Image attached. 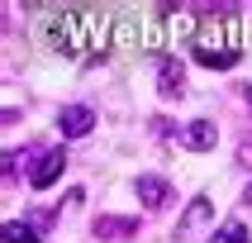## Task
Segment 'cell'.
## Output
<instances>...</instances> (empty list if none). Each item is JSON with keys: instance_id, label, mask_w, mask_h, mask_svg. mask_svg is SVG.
Segmentation results:
<instances>
[{"instance_id": "cell-1", "label": "cell", "mask_w": 252, "mask_h": 243, "mask_svg": "<svg viewBox=\"0 0 252 243\" xmlns=\"http://www.w3.org/2000/svg\"><path fill=\"white\" fill-rule=\"evenodd\" d=\"M57 129H62V139H86V134L95 129V110L67 105V110H57Z\"/></svg>"}, {"instance_id": "cell-2", "label": "cell", "mask_w": 252, "mask_h": 243, "mask_svg": "<svg viewBox=\"0 0 252 243\" xmlns=\"http://www.w3.org/2000/svg\"><path fill=\"white\" fill-rule=\"evenodd\" d=\"M62 167H67V153L62 148H48V153L33 162V172H29V186H38V191H48V186L62 176Z\"/></svg>"}, {"instance_id": "cell-3", "label": "cell", "mask_w": 252, "mask_h": 243, "mask_svg": "<svg viewBox=\"0 0 252 243\" xmlns=\"http://www.w3.org/2000/svg\"><path fill=\"white\" fill-rule=\"evenodd\" d=\"M95 239H105V243L138 239V219H128V214H100L95 219Z\"/></svg>"}, {"instance_id": "cell-4", "label": "cell", "mask_w": 252, "mask_h": 243, "mask_svg": "<svg viewBox=\"0 0 252 243\" xmlns=\"http://www.w3.org/2000/svg\"><path fill=\"white\" fill-rule=\"evenodd\" d=\"M157 91L162 100H181L186 96V67L176 57H162V67H157Z\"/></svg>"}, {"instance_id": "cell-5", "label": "cell", "mask_w": 252, "mask_h": 243, "mask_svg": "<svg viewBox=\"0 0 252 243\" xmlns=\"http://www.w3.org/2000/svg\"><path fill=\"white\" fill-rule=\"evenodd\" d=\"M238 48L233 43H224V48H214V43H195V62L200 67H214V71H228V67H238Z\"/></svg>"}, {"instance_id": "cell-6", "label": "cell", "mask_w": 252, "mask_h": 243, "mask_svg": "<svg viewBox=\"0 0 252 243\" xmlns=\"http://www.w3.org/2000/svg\"><path fill=\"white\" fill-rule=\"evenodd\" d=\"M210 214H214V200H205V196H195L190 205H186V214L176 219V239H190L200 224H210Z\"/></svg>"}, {"instance_id": "cell-7", "label": "cell", "mask_w": 252, "mask_h": 243, "mask_svg": "<svg viewBox=\"0 0 252 243\" xmlns=\"http://www.w3.org/2000/svg\"><path fill=\"white\" fill-rule=\"evenodd\" d=\"M176 139H181L186 148H195V153H210L214 143H219V129H214L210 119H195V124H186L181 134H176Z\"/></svg>"}, {"instance_id": "cell-8", "label": "cell", "mask_w": 252, "mask_h": 243, "mask_svg": "<svg viewBox=\"0 0 252 243\" xmlns=\"http://www.w3.org/2000/svg\"><path fill=\"white\" fill-rule=\"evenodd\" d=\"M138 200L148 205V210H162L171 200V186H167V176H138Z\"/></svg>"}, {"instance_id": "cell-9", "label": "cell", "mask_w": 252, "mask_h": 243, "mask_svg": "<svg viewBox=\"0 0 252 243\" xmlns=\"http://www.w3.org/2000/svg\"><path fill=\"white\" fill-rule=\"evenodd\" d=\"M210 243H248V229H243L238 219H228V224H219L210 234Z\"/></svg>"}, {"instance_id": "cell-10", "label": "cell", "mask_w": 252, "mask_h": 243, "mask_svg": "<svg viewBox=\"0 0 252 243\" xmlns=\"http://www.w3.org/2000/svg\"><path fill=\"white\" fill-rule=\"evenodd\" d=\"M5 243H43V239H38V229H33V224L10 219V224H5Z\"/></svg>"}, {"instance_id": "cell-11", "label": "cell", "mask_w": 252, "mask_h": 243, "mask_svg": "<svg viewBox=\"0 0 252 243\" xmlns=\"http://www.w3.org/2000/svg\"><path fill=\"white\" fill-rule=\"evenodd\" d=\"M238 162H248V167H252V134L238 143Z\"/></svg>"}, {"instance_id": "cell-12", "label": "cell", "mask_w": 252, "mask_h": 243, "mask_svg": "<svg viewBox=\"0 0 252 243\" xmlns=\"http://www.w3.org/2000/svg\"><path fill=\"white\" fill-rule=\"evenodd\" d=\"M243 205H252V186H248V191H243Z\"/></svg>"}, {"instance_id": "cell-13", "label": "cell", "mask_w": 252, "mask_h": 243, "mask_svg": "<svg viewBox=\"0 0 252 243\" xmlns=\"http://www.w3.org/2000/svg\"><path fill=\"white\" fill-rule=\"evenodd\" d=\"M248 105H252V86H248Z\"/></svg>"}]
</instances>
